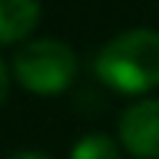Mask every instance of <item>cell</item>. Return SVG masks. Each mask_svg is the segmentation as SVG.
<instances>
[{
  "label": "cell",
  "mask_w": 159,
  "mask_h": 159,
  "mask_svg": "<svg viewBox=\"0 0 159 159\" xmlns=\"http://www.w3.org/2000/svg\"><path fill=\"white\" fill-rule=\"evenodd\" d=\"M94 74L118 94H144L159 85V33L133 27L112 35L94 56Z\"/></svg>",
  "instance_id": "obj_1"
},
{
  "label": "cell",
  "mask_w": 159,
  "mask_h": 159,
  "mask_svg": "<svg viewBox=\"0 0 159 159\" xmlns=\"http://www.w3.org/2000/svg\"><path fill=\"white\" fill-rule=\"evenodd\" d=\"M77 53L59 39H33L12 56V77L27 91L41 97L62 94L77 80Z\"/></svg>",
  "instance_id": "obj_2"
},
{
  "label": "cell",
  "mask_w": 159,
  "mask_h": 159,
  "mask_svg": "<svg viewBox=\"0 0 159 159\" xmlns=\"http://www.w3.org/2000/svg\"><path fill=\"white\" fill-rule=\"evenodd\" d=\"M118 144L136 159H159V97L136 100L121 112Z\"/></svg>",
  "instance_id": "obj_3"
},
{
  "label": "cell",
  "mask_w": 159,
  "mask_h": 159,
  "mask_svg": "<svg viewBox=\"0 0 159 159\" xmlns=\"http://www.w3.org/2000/svg\"><path fill=\"white\" fill-rule=\"evenodd\" d=\"M41 21L39 0H0V44H18L30 39Z\"/></svg>",
  "instance_id": "obj_4"
},
{
  "label": "cell",
  "mask_w": 159,
  "mask_h": 159,
  "mask_svg": "<svg viewBox=\"0 0 159 159\" xmlns=\"http://www.w3.org/2000/svg\"><path fill=\"white\" fill-rule=\"evenodd\" d=\"M68 159H121V144L106 133H85L74 142Z\"/></svg>",
  "instance_id": "obj_5"
},
{
  "label": "cell",
  "mask_w": 159,
  "mask_h": 159,
  "mask_svg": "<svg viewBox=\"0 0 159 159\" xmlns=\"http://www.w3.org/2000/svg\"><path fill=\"white\" fill-rule=\"evenodd\" d=\"M6 97H9V68H6V62L0 59V106L6 103Z\"/></svg>",
  "instance_id": "obj_6"
},
{
  "label": "cell",
  "mask_w": 159,
  "mask_h": 159,
  "mask_svg": "<svg viewBox=\"0 0 159 159\" xmlns=\"http://www.w3.org/2000/svg\"><path fill=\"white\" fill-rule=\"evenodd\" d=\"M6 159H50V156L39 153V150H15V153H9Z\"/></svg>",
  "instance_id": "obj_7"
}]
</instances>
